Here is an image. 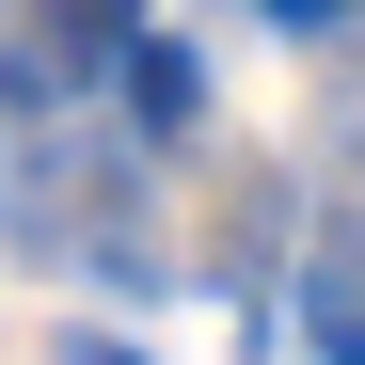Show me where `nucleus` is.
Returning a JSON list of instances; mask_svg holds the SVG:
<instances>
[{
	"label": "nucleus",
	"mask_w": 365,
	"mask_h": 365,
	"mask_svg": "<svg viewBox=\"0 0 365 365\" xmlns=\"http://www.w3.org/2000/svg\"><path fill=\"white\" fill-rule=\"evenodd\" d=\"M128 111H143V128H191V111H207V64H191V48H128Z\"/></svg>",
	"instance_id": "nucleus-2"
},
{
	"label": "nucleus",
	"mask_w": 365,
	"mask_h": 365,
	"mask_svg": "<svg viewBox=\"0 0 365 365\" xmlns=\"http://www.w3.org/2000/svg\"><path fill=\"white\" fill-rule=\"evenodd\" d=\"M255 16H270V32H334L349 0H255Z\"/></svg>",
	"instance_id": "nucleus-3"
},
{
	"label": "nucleus",
	"mask_w": 365,
	"mask_h": 365,
	"mask_svg": "<svg viewBox=\"0 0 365 365\" xmlns=\"http://www.w3.org/2000/svg\"><path fill=\"white\" fill-rule=\"evenodd\" d=\"M302 334H318V365H365V238H318V270H302Z\"/></svg>",
	"instance_id": "nucleus-1"
},
{
	"label": "nucleus",
	"mask_w": 365,
	"mask_h": 365,
	"mask_svg": "<svg viewBox=\"0 0 365 365\" xmlns=\"http://www.w3.org/2000/svg\"><path fill=\"white\" fill-rule=\"evenodd\" d=\"M64 365H143V349H111V334H64Z\"/></svg>",
	"instance_id": "nucleus-4"
}]
</instances>
